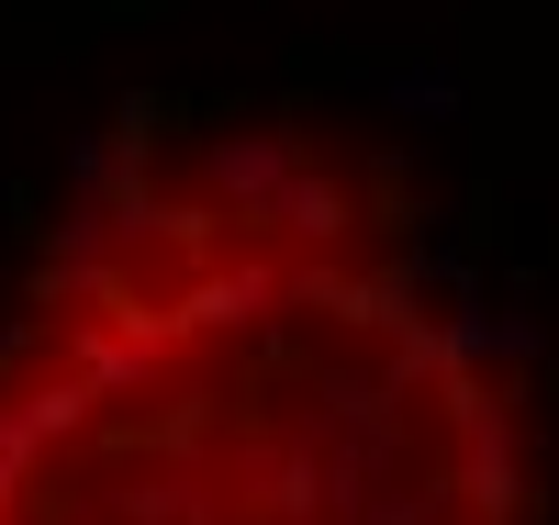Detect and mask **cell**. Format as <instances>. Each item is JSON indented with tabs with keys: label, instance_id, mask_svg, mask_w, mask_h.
Masks as SVG:
<instances>
[{
	"label": "cell",
	"instance_id": "1",
	"mask_svg": "<svg viewBox=\"0 0 559 525\" xmlns=\"http://www.w3.org/2000/svg\"><path fill=\"white\" fill-rule=\"evenodd\" d=\"M0 525H548L426 202L324 123L179 112L0 291Z\"/></svg>",
	"mask_w": 559,
	"mask_h": 525
}]
</instances>
